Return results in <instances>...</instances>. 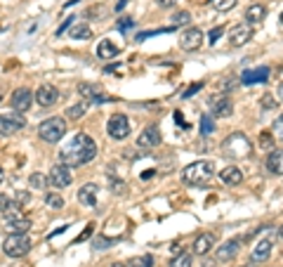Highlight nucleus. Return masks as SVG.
I'll return each instance as SVG.
<instances>
[{"mask_svg": "<svg viewBox=\"0 0 283 267\" xmlns=\"http://www.w3.org/2000/svg\"><path fill=\"white\" fill-rule=\"evenodd\" d=\"M97 156V144L95 140L85 133H78L73 135L66 147L59 152V163L69 166V168H78V166H85L90 161Z\"/></svg>", "mask_w": 283, "mask_h": 267, "instance_id": "1", "label": "nucleus"}, {"mask_svg": "<svg viewBox=\"0 0 283 267\" xmlns=\"http://www.w3.org/2000/svg\"><path fill=\"white\" fill-rule=\"evenodd\" d=\"M212 178H215V163L212 161H196V163H191V166H186L182 170V180L191 187L208 185Z\"/></svg>", "mask_w": 283, "mask_h": 267, "instance_id": "2", "label": "nucleus"}, {"mask_svg": "<svg viewBox=\"0 0 283 267\" xmlns=\"http://www.w3.org/2000/svg\"><path fill=\"white\" fill-rule=\"evenodd\" d=\"M253 152V144L243 133H231L224 142H222V154L229 159H246Z\"/></svg>", "mask_w": 283, "mask_h": 267, "instance_id": "3", "label": "nucleus"}, {"mask_svg": "<svg viewBox=\"0 0 283 267\" xmlns=\"http://www.w3.org/2000/svg\"><path fill=\"white\" fill-rule=\"evenodd\" d=\"M64 135H66V118L62 116H52V118H45L43 123L38 125V137L47 144L59 142Z\"/></svg>", "mask_w": 283, "mask_h": 267, "instance_id": "4", "label": "nucleus"}, {"mask_svg": "<svg viewBox=\"0 0 283 267\" xmlns=\"http://www.w3.org/2000/svg\"><path fill=\"white\" fill-rule=\"evenodd\" d=\"M2 251L9 258H24L31 251V237L28 234H9L7 239L2 241Z\"/></svg>", "mask_w": 283, "mask_h": 267, "instance_id": "5", "label": "nucleus"}, {"mask_svg": "<svg viewBox=\"0 0 283 267\" xmlns=\"http://www.w3.org/2000/svg\"><path fill=\"white\" fill-rule=\"evenodd\" d=\"M106 133H109L111 140H125L130 135V121H128V116L114 114L109 118V123H106Z\"/></svg>", "mask_w": 283, "mask_h": 267, "instance_id": "6", "label": "nucleus"}, {"mask_svg": "<svg viewBox=\"0 0 283 267\" xmlns=\"http://www.w3.org/2000/svg\"><path fill=\"white\" fill-rule=\"evenodd\" d=\"M24 125H26V118L19 111H14V114H0V135L19 133Z\"/></svg>", "mask_w": 283, "mask_h": 267, "instance_id": "7", "label": "nucleus"}, {"mask_svg": "<svg viewBox=\"0 0 283 267\" xmlns=\"http://www.w3.org/2000/svg\"><path fill=\"white\" fill-rule=\"evenodd\" d=\"M33 99H35V92H31L28 88H17L14 92H12V97H9V104H12V109H14V111L24 114V111H28V109H31Z\"/></svg>", "mask_w": 283, "mask_h": 267, "instance_id": "8", "label": "nucleus"}, {"mask_svg": "<svg viewBox=\"0 0 283 267\" xmlns=\"http://www.w3.org/2000/svg\"><path fill=\"white\" fill-rule=\"evenodd\" d=\"M47 180H50V185L57 189H64L69 187L71 182H73V175H71V168L69 166H64V163H57L54 168H50V175H47Z\"/></svg>", "mask_w": 283, "mask_h": 267, "instance_id": "9", "label": "nucleus"}, {"mask_svg": "<svg viewBox=\"0 0 283 267\" xmlns=\"http://www.w3.org/2000/svg\"><path fill=\"white\" fill-rule=\"evenodd\" d=\"M203 38L205 36L201 28H186L184 33L179 36V47L186 50V52H194V50H198L203 45Z\"/></svg>", "mask_w": 283, "mask_h": 267, "instance_id": "10", "label": "nucleus"}, {"mask_svg": "<svg viewBox=\"0 0 283 267\" xmlns=\"http://www.w3.org/2000/svg\"><path fill=\"white\" fill-rule=\"evenodd\" d=\"M272 249H274V237L269 234V237L260 239L255 246H253V251H250V260H253V263H267L269 256H272Z\"/></svg>", "mask_w": 283, "mask_h": 267, "instance_id": "11", "label": "nucleus"}, {"mask_svg": "<svg viewBox=\"0 0 283 267\" xmlns=\"http://www.w3.org/2000/svg\"><path fill=\"white\" fill-rule=\"evenodd\" d=\"M5 227L9 230V234H26L31 230V220H26L21 211H14L5 215Z\"/></svg>", "mask_w": 283, "mask_h": 267, "instance_id": "12", "label": "nucleus"}, {"mask_svg": "<svg viewBox=\"0 0 283 267\" xmlns=\"http://www.w3.org/2000/svg\"><path fill=\"white\" fill-rule=\"evenodd\" d=\"M250 38H253V24L241 21V24H236V26L231 28L229 43L234 45V47H243L246 43H250Z\"/></svg>", "mask_w": 283, "mask_h": 267, "instance_id": "13", "label": "nucleus"}, {"mask_svg": "<svg viewBox=\"0 0 283 267\" xmlns=\"http://www.w3.org/2000/svg\"><path fill=\"white\" fill-rule=\"evenodd\" d=\"M35 102L45 109L54 107V104L59 102V90L54 88V85H50V83H43V85L38 88V92H35Z\"/></svg>", "mask_w": 283, "mask_h": 267, "instance_id": "14", "label": "nucleus"}, {"mask_svg": "<svg viewBox=\"0 0 283 267\" xmlns=\"http://www.w3.org/2000/svg\"><path fill=\"white\" fill-rule=\"evenodd\" d=\"M269 66H257V69H246L241 73V83L243 85H253V83H267L269 80Z\"/></svg>", "mask_w": 283, "mask_h": 267, "instance_id": "15", "label": "nucleus"}, {"mask_svg": "<svg viewBox=\"0 0 283 267\" xmlns=\"http://www.w3.org/2000/svg\"><path fill=\"white\" fill-rule=\"evenodd\" d=\"M215 246H217L215 234H212V232H203V234H198L196 241H194V253L196 256H208Z\"/></svg>", "mask_w": 283, "mask_h": 267, "instance_id": "16", "label": "nucleus"}, {"mask_svg": "<svg viewBox=\"0 0 283 267\" xmlns=\"http://www.w3.org/2000/svg\"><path fill=\"white\" fill-rule=\"evenodd\" d=\"M239 249H241V239H229L227 244L217 246V256H215V258L220 260V263H229V260L236 258Z\"/></svg>", "mask_w": 283, "mask_h": 267, "instance_id": "17", "label": "nucleus"}, {"mask_svg": "<svg viewBox=\"0 0 283 267\" xmlns=\"http://www.w3.org/2000/svg\"><path fill=\"white\" fill-rule=\"evenodd\" d=\"M97 194H99V187L95 182H88V185H83L78 189V201L83 206H88V208H95L97 206Z\"/></svg>", "mask_w": 283, "mask_h": 267, "instance_id": "18", "label": "nucleus"}, {"mask_svg": "<svg viewBox=\"0 0 283 267\" xmlns=\"http://www.w3.org/2000/svg\"><path fill=\"white\" fill-rule=\"evenodd\" d=\"M212 114L220 116V118H229L234 114V102H231L229 95H222V97L212 99Z\"/></svg>", "mask_w": 283, "mask_h": 267, "instance_id": "19", "label": "nucleus"}, {"mask_svg": "<svg viewBox=\"0 0 283 267\" xmlns=\"http://www.w3.org/2000/svg\"><path fill=\"white\" fill-rule=\"evenodd\" d=\"M156 144H160L158 128H156V125H149V128H144V130H142V135L137 137V147L146 149V147H156Z\"/></svg>", "mask_w": 283, "mask_h": 267, "instance_id": "20", "label": "nucleus"}, {"mask_svg": "<svg viewBox=\"0 0 283 267\" xmlns=\"http://www.w3.org/2000/svg\"><path fill=\"white\" fill-rule=\"evenodd\" d=\"M220 180L229 187H239L243 182V170L236 168V166H227L224 170H220Z\"/></svg>", "mask_w": 283, "mask_h": 267, "instance_id": "21", "label": "nucleus"}, {"mask_svg": "<svg viewBox=\"0 0 283 267\" xmlns=\"http://www.w3.org/2000/svg\"><path fill=\"white\" fill-rule=\"evenodd\" d=\"M267 170L274 175H283V149H272L267 156Z\"/></svg>", "mask_w": 283, "mask_h": 267, "instance_id": "22", "label": "nucleus"}, {"mask_svg": "<svg viewBox=\"0 0 283 267\" xmlns=\"http://www.w3.org/2000/svg\"><path fill=\"white\" fill-rule=\"evenodd\" d=\"M265 17H267V7L265 5H260V2L250 5V7L246 9V21L248 24H260Z\"/></svg>", "mask_w": 283, "mask_h": 267, "instance_id": "23", "label": "nucleus"}, {"mask_svg": "<svg viewBox=\"0 0 283 267\" xmlns=\"http://www.w3.org/2000/svg\"><path fill=\"white\" fill-rule=\"evenodd\" d=\"M116 54H118V47H116L109 38H104V40L97 45V57L99 59H114Z\"/></svg>", "mask_w": 283, "mask_h": 267, "instance_id": "24", "label": "nucleus"}, {"mask_svg": "<svg viewBox=\"0 0 283 267\" xmlns=\"http://www.w3.org/2000/svg\"><path fill=\"white\" fill-rule=\"evenodd\" d=\"M69 36L73 38V40H88V38L92 36V28H90L88 24H73V26L69 28Z\"/></svg>", "mask_w": 283, "mask_h": 267, "instance_id": "25", "label": "nucleus"}, {"mask_svg": "<svg viewBox=\"0 0 283 267\" xmlns=\"http://www.w3.org/2000/svg\"><path fill=\"white\" fill-rule=\"evenodd\" d=\"M47 182H50V180H47L45 173H31V175H28V185H31L33 189H45L47 187Z\"/></svg>", "mask_w": 283, "mask_h": 267, "instance_id": "26", "label": "nucleus"}, {"mask_svg": "<svg viewBox=\"0 0 283 267\" xmlns=\"http://www.w3.org/2000/svg\"><path fill=\"white\" fill-rule=\"evenodd\" d=\"M14 211H19L17 201H12V199H7V196H0V213L7 215V213H14Z\"/></svg>", "mask_w": 283, "mask_h": 267, "instance_id": "27", "label": "nucleus"}, {"mask_svg": "<svg viewBox=\"0 0 283 267\" xmlns=\"http://www.w3.org/2000/svg\"><path fill=\"white\" fill-rule=\"evenodd\" d=\"M215 133V121H212V116L210 114H203L201 116V135H212Z\"/></svg>", "mask_w": 283, "mask_h": 267, "instance_id": "28", "label": "nucleus"}, {"mask_svg": "<svg viewBox=\"0 0 283 267\" xmlns=\"http://www.w3.org/2000/svg\"><path fill=\"white\" fill-rule=\"evenodd\" d=\"M170 267H194V258L186 253H179V258L170 260Z\"/></svg>", "mask_w": 283, "mask_h": 267, "instance_id": "29", "label": "nucleus"}, {"mask_svg": "<svg viewBox=\"0 0 283 267\" xmlns=\"http://www.w3.org/2000/svg\"><path fill=\"white\" fill-rule=\"evenodd\" d=\"M45 206H47V208H54V211H59V208H64V199L59 194H45Z\"/></svg>", "mask_w": 283, "mask_h": 267, "instance_id": "30", "label": "nucleus"}, {"mask_svg": "<svg viewBox=\"0 0 283 267\" xmlns=\"http://www.w3.org/2000/svg\"><path fill=\"white\" fill-rule=\"evenodd\" d=\"M186 24H191V14L186 9H179L175 17H172V26H186Z\"/></svg>", "mask_w": 283, "mask_h": 267, "instance_id": "31", "label": "nucleus"}, {"mask_svg": "<svg viewBox=\"0 0 283 267\" xmlns=\"http://www.w3.org/2000/svg\"><path fill=\"white\" fill-rule=\"evenodd\" d=\"M85 111H88V104H85V102H83V104H76V107H71L69 111H66V118H71V121H78Z\"/></svg>", "mask_w": 283, "mask_h": 267, "instance_id": "32", "label": "nucleus"}, {"mask_svg": "<svg viewBox=\"0 0 283 267\" xmlns=\"http://www.w3.org/2000/svg\"><path fill=\"white\" fill-rule=\"evenodd\" d=\"M175 26H168V28H153V31H140L137 33V40H146V38H151V36H158V33H168V31H172Z\"/></svg>", "mask_w": 283, "mask_h": 267, "instance_id": "33", "label": "nucleus"}, {"mask_svg": "<svg viewBox=\"0 0 283 267\" xmlns=\"http://www.w3.org/2000/svg\"><path fill=\"white\" fill-rule=\"evenodd\" d=\"M260 107L267 109V111H274V109L279 107V99H274V95H262V99H260Z\"/></svg>", "mask_w": 283, "mask_h": 267, "instance_id": "34", "label": "nucleus"}, {"mask_svg": "<svg viewBox=\"0 0 283 267\" xmlns=\"http://www.w3.org/2000/svg\"><path fill=\"white\" fill-rule=\"evenodd\" d=\"M130 267H153V258L151 256H137L130 260Z\"/></svg>", "mask_w": 283, "mask_h": 267, "instance_id": "35", "label": "nucleus"}, {"mask_svg": "<svg viewBox=\"0 0 283 267\" xmlns=\"http://www.w3.org/2000/svg\"><path fill=\"white\" fill-rule=\"evenodd\" d=\"M212 5L220 9V12H227V9H231L236 5V0H212Z\"/></svg>", "mask_w": 283, "mask_h": 267, "instance_id": "36", "label": "nucleus"}, {"mask_svg": "<svg viewBox=\"0 0 283 267\" xmlns=\"http://www.w3.org/2000/svg\"><path fill=\"white\" fill-rule=\"evenodd\" d=\"M222 33H224V26H215L210 33H208V43L215 45V43H217V40L222 38Z\"/></svg>", "mask_w": 283, "mask_h": 267, "instance_id": "37", "label": "nucleus"}, {"mask_svg": "<svg viewBox=\"0 0 283 267\" xmlns=\"http://www.w3.org/2000/svg\"><path fill=\"white\" fill-rule=\"evenodd\" d=\"M272 133L276 135V137H279V140H281L283 142V114L279 116V118H276L274 121V128H272Z\"/></svg>", "mask_w": 283, "mask_h": 267, "instance_id": "38", "label": "nucleus"}, {"mask_svg": "<svg viewBox=\"0 0 283 267\" xmlns=\"http://www.w3.org/2000/svg\"><path fill=\"white\" fill-rule=\"evenodd\" d=\"M116 239H109V237H99V239H95V249H109V246H111V244H114Z\"/></svg>", "mask_w": 283, "mask_h": 267, "instance_id": "39", "label": "nucleus"}, {"mask_svg": "<svg viewBox=\"0 0 283 267\" xmlns=\"http://www.w3.org/2000/svg\"><path fill=\"white\" fill-rule=\"evenodd\" d=\"M201 88H203V83H191V85L184 90V95H182V97H194V95H196V92H198Z\"/></svg>", "mask_w": 283, "mask_h": 267, "instance_id": "40", "label": "nucleus"}, {"mask_svg": "<svg viewBox=\"0 0 283 267\" xmlns=\"http://www.w3.org/2000/svg\"><path fill=\"white\" fill-rule=\"evenodd\" d=\"M133 26H135V19H130V17H123L118 21V31H128V28H133Z\"/></svg>", "mask_w": 283, "mask_h": 267, "instance_id": "41", "label": "nucleus"}, {"mask_svg": "<svg viewBox=\"0 0 283 267\" xmlns=\"http://www.w3.org/2000/svg\"><path fill=\"white\" fill-rule=\"evenodd\" d=\"M272 137H274V133H262L260 135V144H262L265 149H269V147H272Z\"/></svg>", "mask_w": 283, "mask_h": 267, "instance_id": "42", "label": "nucleus"}, {"mask_svg": "<svg viewBox=\"0 0 283 267\" xmlns=\"http://www.w3.org/2000/svg\"><path fill=\"white\" fill-rule=\"evenodd\" d=\"M73 19H78V17H66V21H64L62 26L57 28V36H62V33H66V28L73 26Z\"/></svg>", "mask_w": 283, "mask_h": 267, "instance_id": "43", "label": "nucleus"}, {"mask_svg": "<svg viewBox=\"0 0 283 267\" xmlns=\"http://www.w3.org/2000/svg\"><path fill=\"white\" fill-rule=\"evenodd\" d=\"M111 189H114L116 194H121V192H125V182H123V180H114V178H111Z\"/></svg>", "mask_w": 283, "mask_h": 267, "instance_id": "44", "label": "nucleus"}, {"mask_svg": "<svg viewBox=\"0 0 283 267\" xmlns=\"http://www.w3.org/2000/svg\"><path fill=\"white\" fill-rule=\"evenodd\" d=\"M92 232H95V225H88V227H85V232H80L78 239H76V241H85V239L90 237V234H92Z\"/></svg>", "mask_w": 283, "mask_h": 267, "instance_id": "45", "label": "nucleus"}, {"mask_svg": "<svg viewBox=\"0 0 283 267\" xmlns=\"http://www.w3.org/2000/svg\"><path fill=\"white\" fill-rule=\"evenodd\" d=\"M106 9L104 7H92V9H88V17H97V14H104Z\"/></svg>", "mask_w": 283, "mask_h": 267, "instance_id": "46", "label": "nucleus"}, {"mask_svg": "<svg viewBox=\"0 0 283 267\" xmlns=\"http://www.w3.org/2000/svg\"><path fill=\"white\" fill-rule=\"evenodd\" d=\"M175 2H177V0H156V5H158V7H172Z\"/></svg>", "mask_w": 283, "mask_h": 267, "instance_id": "47", "label": "nucleus"}, {"mask_svg": "<svg viewBox=\"0 0 283 267\" xmlns=\"http://www.w3.org/2000/svg\"><path fill=\"white\" fill-rule=\"evenodd\" d=\"M175 121H177L179 125H184V128H189V123L184 121V116H182V111H175Z\"/></svg>", "mask_w": 283, "mask_h": 267, "instance_id": "48", "label": "nucleus"}, {"mask_svg": "<svg viewBox=\"0 0 283 267\" xmlns=\"http://www.w3.org/2000/svg\"><path fill=\"white\" fill-rule=\"evenodd\" d=\"M172 253H184V246H182V244H175V246H172Z\"/></svg>", "mask_w": 283, "mask_h": 267, "instance_id": "49", "label": "nucleus"}, {"mask_svg": "<svg viewBox=\"0 0 283 267\" xmlns=\"http://www.w3.org/2000/svg\"><path fill=\"white\" fill-rule=\"evenodd\" d=\"M118 69H121L118 64H111V66H106V73H114V71H118Z\"/></svg>", "mask_w": 283, "mask_h": 267, "instance_id": "50", "label": "nucleus"}, {"mask_svg": "<svg viewBox=\"0 0 283 267\" xmlns=\"http://www.w3.org/2000/svg\"><path fill=\"white\" fill-rule=\"evenodd\" d=\"M279 99H281V102H283V83H281V85H279Z\"/></svg>", "mask_w": 283, "mask_h": 267, "instance_id": "51", "label": "nucleus"}, {"mask_svg": "<svg viewBox=\"0 0 283 267\" xmlns=\"http://www.w3.org/2000/svg\"><path fill=\"white\" fill-rule=\"evenodd\" d=\"M2 180H5V170L0 168V182H2Z\"/></svg>", "mask_w": 283, "mask_h": 267, "instance_id": "52", "label": "nucleus"}, {"mask_svg": "<svg viewBox=\"0 0 283 267\" xmlns=\"http://www.w3.org/2000/svg\"><path fill=\"white\" fill-rule=\"evenodd\" d=\"M241 267H257L255 263H246V265H241Z\"/></svg>", "mask_w": 283, "mask_h": 267, "instance_id": "53", "label": "nucleus"}, {"mask_svg": "<svg viewBox=\"0 0 283 267\" xmlns=\"http://www.w3.org/2000/svg\"><path fill=\"white\" fill-rule=\"evenodd\" d=\"M111 267H128V265H123V263H116V265H111Z\"/></svg>", "mask_w": 283, "mask_h": 267, "instance_id": "54", "label": "nucleus"}, {"mask_svg": "<svg viewBox=\"0 0 283 267\" xmlns=\"http://www.w3.org/2000/svg\"><path fill=\"white\" fill-rule=\"evenodd\" d=\"M279 237H281V239H283V225H281V230H279Z\"/></svg>", "mask_w": 283, "mask_h": 267, "instance_id": "55", "label": "nucleus"}, {"mask_svg": "<svg viewBox=\"0 0 283 267\" xmlns=\"http://www.w3.org/2000/svg\"><path fill=\"white\" fill-rule=\"evenodd\" d=\"M281 24H283V12H281Z\"/></svg>", "mask_w": 283, "mask_h": 267, "instance_id": "56", "label": "nucleus"}, {"mask_svg": "<svg viewBox=\"0 0 283 267\" xmlns=\"http://www.w3.org/2000/svg\"><path fill=\"white\" fill-rule=\"evenodd\" d=\"M0 102H2V95H0Z\"/></svg>", "mask_w": 283, "mask_h": 267, "instance_id": "57", "label": "nucleus"}]
</instances>
